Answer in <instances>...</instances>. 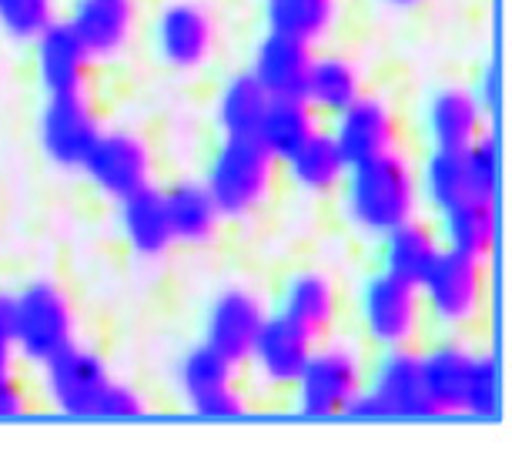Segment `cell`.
<instances>
[{"mask_svg": "<svg viewBox=\"0 0 512 462\" xmlns=\"http://www.w3.org/2000/svg\"><path fill=\"white\" fill-rule=\"evenodd\" d=\"M338 208L352 231L379 242L385 231L419 218L422 198L415 165L399 148L349 165L338 188Z\"/></svg>", "mask_w": 512, "mask_h": 462, "instance_id": "6da1fadb", "label": "cell"}, {"mask_svg": "<svg viewBox=\"0 0 512 462\" xmlns=\"http://www.w3.org/2000/svg\"><path fill=\"white\" fill-rule=\"evenodd\" d=\"M265 31L288 34L305 44L328 41L342 24V0H262Z\"/></svg>", "mask_w": 512, "mask_h": 462, "instance_id": "4316f807", "label": "cell"}, {"mask_svg": "<svg viewBox=\"0 0 512 462\" xmlns=\"http://www.w3.org/2000/svg\"><path fill=\"white\" fill-rule=\"evenodd\" d=\"M439 252H442V242L436 231L429 225H422L419 218H412L399 228L385 231L379 238V268L409 285H419Z\"/></svg>", "mask_w": 512, "mask_h": 462, "instance_id": "83f0119b", "label": "cell"}, {"mask_svg": "<svg viewBox=\"0 0 512 462\" xmlns=\"http://www.w3.org/2000/svg\"><path fill=\"white\" fill-rule=\"evenodd\" d=\"M365 355L349 339H318L302 375L288 389L298 419L328 422L342 419L349 402L365 389Z\"/></svg>", "mask_w": 512, "mask_h": 462, "instance_id": "3957f363", "label": "cell"}, {"mask_svg": "<svg viewBox=\"0 0 512 462\" xmlns=\"http://www.w3.org/2000/svg\"><path fill=\"white\" fill-rule=\"evenodd\" d=\"M101 131V114L94 111L88 94L44 98L41 114H37V144H41L44 158L64 171H81Z\"/></svg>", "mask_w": 512, "mask_h": 462, "instance_id": "8fae6325", "label": "cell"}, {"mask_svg": "<svg viewBox=\"0 0 512 462\" xmlns=\"http://www.w3.org/2000/svg\"><path fill=\"white\" fill-rule=\"evenodd\" d=\"M415 178H419V198L429 211H446L459 201L469 198L466 181V154L462 151H439L429 148L422 165H415Z\"/></svg>", "mask_w": 512, "mask_h": 462, "instance_id": "4dcf8cb0", "label": "cell"}, {"mask_svg": "<svg viewBox=\"0 0 512 462\" xmlns=\"http://www.w3.org/2000/svg\"><path fill=\"white\" fill-rule=\"evenodd\" d=\"M81 175L111 205L128 198L131 191L154 185V158L148 141L131 128H104L91 154L84 158Z\"/></svg>", "mask_w": 512, "mask_h": 462, "instance_id": "30bf717a", "label": "cell"}, {"mask_svg": "<svg viewBox=\"0 0 512 462\" xmlns=\"http://www.w3.org/2000/svg\"><path fill=\"white\" fill-rule=\"evenodd\" d=\"M151 57L171 74H198L215 61L221 27L205 0H164L148 24Z\"/></svg>", "mask_w": 512, "mask_h": 462, "instance_id": "5b68a950", "label": "cell"}, {"mask_svg": "<svg viewBox=\"0 0 512 462\" xmlns=\"http://www.w3.org/2000/svg\"><path fill=\"white\" fill-rule=\"evenodd\" d=\"M164 211L171 221V235L175 245L185 248H205L218 238L221 231V215L215 208V198L208 195L205 181L201 178H178L168 188H161Z\"/></svg>", "mask_w": 512, "mask_h": 462, "instance_id": "cb8c5ba5", "label": "cell"}, {"mask_svg": "<svg viewBox=\"0 0 512 462\" xmlns=\"http://www.w3.org/2000/svg\"><path fill=\"white\" fill-rule=\"evenodd\" d=\"M318 339L282 312H268L245 365H251L255 382L268 392H288L302 375L308 355L315 352Z\"/></svg>", "mask_w": 512, "mask_h": 462, "instance_id": "5bb4252c", "label": "cell"}, {"mask_svg": "<svg viewBox=\"0 0 512 462\" xmlns=\"http://www.w3.org/2000/svg\"><path fill=\"white\" fill-rule=\"evenodd\" d=\"M328 131H332V138L342 148L349 165H359V161L375 158V154L395 151L402 138L399 111L392 108L389 98L372 91L359 94L349 108L338 111Z\"/></svg>", "mask_w": 512, "mask_h": 462, "instance_id": "2e32d148", "label": "cell"}, {"mask_svg": "<svg viewBox=\"0 0 512 462\" xmlns=\"http://www.w3.org/2000/svg\"><path fill=\"white\" fill-rule=\"evenodd\" d=\"M469 91L482 108V114H486V118H496L502 108V67L496 57H489V61L479 67L476 88H469Z\"/></svg>", "mask_w": 512, "mask_h": 462, "instance_id": "d590c367", "label": "cell"}, {"mask_svg": "<svg viewBox=\"0 0 512 462\" xmlns=\"http://www.w3.org/2000/svg\"><path fill=\"white\" fill-rule=\"evenodd\" d=\"M57 21V0H0V34L14 44H34Z\"/></svg>", "mask_w": 512, "mask_h": 462, "instance_id": "836d02e7", "label": "cell"}, {"mask_svg": "<svg viewBox=\"0 0 512 462\" xmlns=\"http://www.w3.org/2000/svg\"><path fill=\"white\" fill-rule=\"evenodd\" d=\"M365 392L379 402L385 422H432V406L425 399L419 352L412 345L375 349V359L365 365Z\"/></svg>", "mask_w": 512, "mask_h": 462, "instance_id": "7c38bea8", "label": "cell"}, {"mask_svg": "<svg viewBox=\"0 0 512 462\" xmlns=\"http://www.w3.org/2000/svg\"><path fill=\"white\" fill-rule=\"evenodd\" d=\"M201 181L215 198L221 221H248L272 201L278 161L255 134H221Z\"/></svg>", "mask_w": 512, "mask_h": 462, "instance_id": "7a4b0ae2", "label": "cell"}, {"mask_svg": "<svg viewBox=\"0 0 512 462\" xmlns=\"http://www.w3.org/2000/svg\"><path fill=\"white\" fill-rule=\"evenodd\" d=\"M415 288L425 319L442 332H462L486 308V262L442 248Z\"/></svg>", "mask_w": 512, "mask_h": 462, "instance_id": "8992f818", "label": "cell"}, {"mask_svg": "<svg viewBox=\"0 0 512 462\" xmlns=\"http://www.w3.org/2000/svg\"><path fill=\"white\" fill-rule=\"evenodd\" d=\"M462 154H466L469 198L486 201V205H499V191H502V148H499V134L486 128Z\"/></svg>", "mask_w": 512, "mask_h": 462, "instance_id": "d6a6232c", "label": "cell"}, {"mask_svg": "<svg viewBox=\"0 0 512 462\" xmlns=\"http://www.w3.org/2000/svg\"><path fill=\"white\" fill-rule=\"evenodd\" d=\"M111 379L114 372L108 359L91 345L74 342L71 349H64L51 362L41 365V396L54 416L94 419Z\"/></svg>", "mask_w": 512, "mask_h": 462, "instance_id": "9c48e42d", "label": "cell"}, {"mask_svg": "<svg viewBox=\"0 0 512 462\" xmlns=\"http://www.w3.org/2000/svg\"><path fill=\"white\" fill-rule=\"evenodd\" d=\"M175 392L195 419L238 422L248 416L245 392L238 389V365L221 359L205 342L188 345L175 362Z\"/></svg>", "mask_w": 512, "mask_h": 462, "instance_id": "ba28073f", "label": "cell"}, {"mask_svg": "<svg viewBox=\"0 0 512 462\" xmlns=\"http://www.w3.org/2000/svg\"><path fill=\"white\" fill-rule=\"evenodd\" d=\"M318 128H322V118L312 111V104L305 98H268L255 138L282 165L288 154L302 148Z\"/></svg>", "mask_w": 512, "mask_h": 462, "instance_id": "f1b7e54d", "label": "cell"}, {"mask_svg": "<svg viewBox=\"0 0 512 462\" xmlns=\"http://www.w3.org/2000/svg\"><path fill=\"white\" fill-rule=\"evenodd\" d=\"M355 322L372 349L412 345L425 322L419 288L375 268L362 278L359 292H355Z\"/></svg>", "mask_w": 512, "mask_h": 462, "instance_id": "52a82bcc", "label": "cell"}, {"mask_svg": "<svg viewBox=\"0 0 512 462\" xmlns=\"http://www.w3.org/2000/svg\"><path fill=\"white\" fill-rule=\"evenodd\" d=\"M385 11H395V14H409V11H419L425 0H379Z\"/></svg>", "mask_w": 512, "mask_h": 462, "instance_id": "f35d334b", "label": "cell"}, {"mask_svg": "<svg viewBox=\"0 0 512 462\" xmlns=\"http://www.w3.org/2000/svg\"><path fill=\"white\" fill-rule=\"evenodd\" d=\"M17 329H14V292H0V372H14Z\"/></svg>", "mask_w": 512, "mask_h": 462, "instance_id": "8d00e7d4", "label": "cell"}, {"mask_svg": "<svg viewBox=\"0 0 512 462\" xmlns=\"http://www.w3.org/2000/svg\"><path fill=\"white\" fill-rule=\"evenodd\" d=\"M472 355L476 352L466 349L459 339H442L432 345V349L419 352L422 389L436 419L462 416V396H466Z\"/></svg>", "mask_w": 512, "mask_h": 462, "instance_id": "44dd1931", "label": "cell"}, {"mask_svg": "<svg viewBox=\"0 0 512 462\" xmlns=\"http://www.w3.org/2000/svg\"><path fill=\"white\" fill-rule=\"evenodd\" d=\"M278 312L308 329L315 339L335 332L342 315V292L338 282L322 268H295L278 288Z\"/></svg>", "mask_w": 512, "mask_h": 462, "instance_id": "d6986e66", "label": "cell"}, {"mask_svg": "<svg viewBox=\"0 0 512 462\" xmlns=\"http://www.w3.org/2000/svg\"><path fill=\"white\" fill-rule=\"evenodd\" d=\"M439 242L449 252L486 258L499 242V205H486V201L466 198L459 205L439 211Z\"/></svg>", "mask_w": 512, "mask_h": 462, "instance_id": "484cf974", "label": "cell"}, {"mask_svg": "<svg viewBox=\"0 0 512 462\" xmlns=\"http://www.w3.org/2000/svg\"><path fill=\"white\" fill-rule=\"evenodd\" d=\"M282 168H285V181L292 185V191H298V195L332 198V195H338V188H342L349 161H345L342 148L335 144L332 131L318 128L302 148L288 154L282 161Z\"/></svg>", "mask_w": 512, "mask_h": 462, "instance_id": "603a6c76", "label": "cell"}, {"mask_svg": "<svg viewBox=\"0 0 512 462\" xmlns=\"http://www.w3.org/2000/svg\"><path fill=\"white\" fill-rule=\"evenodd\" d=\"M506 412V379H502V362L496 352H476L462 396V419L496 426Z\"/></svg>", "mask_w": 512, "mask_h": 462, "instance_id": "1f68e13d", "label": "cell"}, {"mask_svg": "<svg viewBox=\"0 0 512 462\" xmlns=\"http://www.w3.org/2000/svg\"><path fill=\"white\" fill-rule=\"evenodd\" d=\"M64 21L94 64H111L131 51L141 27V7L138 0H71Z\"/></svg>", "mask_w": 512, "mask_h": 462, "instance_id": "9a60e30c", "label": "cell"}, {"mask_svg": "<svg viewBox=\"0 0 512 462\" xmlns=\"http://www.w3.org/2000/svg\"><path fill=\"white\" fill-rule=\"evenodd\" d=\"M27 416V396L14 372H0V422H14Z\"/></svg>", "mask_w": 512, "mask_h": 462, "instance_id": "74e56055", "label": "cell"}, {"mask_svg": "<svg viewBox=\"0 0 512 462\" xmlns=\"http://www.w3.org/2000/svg\"><path fill=\"white\" fill-rule=\"evenodd\" d=\"M486 128L489 118L462 84H442L422 101V138L429 148L466 151Z\"/></svg>", "mask_w": 512, "mask_h": 462, "instance_id": "e0dca14e", "label": "cell"}, {"mask_svg": "<svg viewBox=\"0 0 512 462\" xmlns=\"http://www.w3.org/2000/svg\"><path fill=\"white\" fill-rule=\"evenodd\" d=\"M14 329L17 359L34 369L81 342L77 308L64 285H57L54 278H31L21 285V292H14Z\"/></svg>", "mask_w": 512, "mask_h": 462, "instance_id": "277c9868", "label": "cell"}, {"mask_svg": "<svg viewBox=\"0 0 512 462\" xmlns=\"http://www.w3.org/2000/svg\"><path fill=\"white\" fill-rule=\"evenodd\" d=\"M148 416H151L148 396H144L138 385L118 379H111V385L104 389V396L98 402V412H94L98 422H138Z\"/></svg>", "mask_w": 512, "mask_h": 462, "instance_id": "e575fe53", "label": "cell"}, {"mask_svg": "<svg viewBox=\"0 0 512 462\" xmlns=\"http://www.w3.org/2000/svg\"><path fill=\"white\" fill-rule=\"evenodd\" d=\"M315 47L295 41L288 34L265 31L255 41L248 71L258 77L268 98H305L308 67H312Z\"/></svg>", "mask_w": 512, "mask_h": 462, "instance_id": "ffe728a7", "label": "cell"}, {"mask_svg": "<svg viewBox=\"0 0 512 462\" xmlns=\"http://www.w3.org/2000/svg\"><path fill=\"white\" fill-rule=\"evenodd\" d=\"M365 91H369L365 88V71L355 57L338 51L312 57L305 81V101L312 104L318 118H335L338 111H345Z\"/></svg>", "mask_w": 512, "mask_h": 462, "instance_id": "d4e9b609", "label": "cell"}, {"mask_svg": "<svg viewBox=\"0 0 512 462\" xmlns=\"http://www.w3.org/2000/svg\"><path fill=\"white\" fill-rule=\"evenodd\" d=\"M268 94L258 77L248 71H235L215 94V128L221 134H255L265 114Z\"/></svg>", "mask_w": 512, "mask_h": 462, "instance_id": "f546056e", "label": "cell"}, {"mask_svg": "<svg viewBox=\"0 0 512 462\" xmlns=\"http://www.w3.org/2000/svg\"><path fill=\"white\" fill-rule=\"evenodd\" d=\"M268 308L262 295L248 285H221L205 308V342L231 365H245L251 345H255Z\"/></svg>", "mask_w": 512, "mask_h": 462, "instance_id": "4fadbf2b", "label": "cell"}, {"mask_svg": "<svg viewBox=\"0 0 512 462\" xmlns=\"http://www.w3.org/2000/svg\"><path fill=\"white\" fill-rule=\"evenodd\" d=\"M31 47H34V77L41 84L44 98L84 94L94 61L84 51V44L77 41V34L67 27L64 17H57Z\"/></svg>", "mask_w": 512, "mask_h": 462, "instance_id": "ac0fdd59", "label": "cell"}, {"mask_svg": "<svg viewBox=\"0 0 512 462\" xmlns=\"http://www.w3.org/2000/svg\"><path fill=\"white\" fill-rule=\"evenodd\" d=\"M118 205V228L128 245V252L144 262H158L175 248V235H171V221L164 211L161 188L144 185L131 191L128 198L114 201Z\"/></svg>", "mask_w": 512, "mask_h": 462, "instance_id": "7402d4cb", "label": "cell"}]
</instances>
